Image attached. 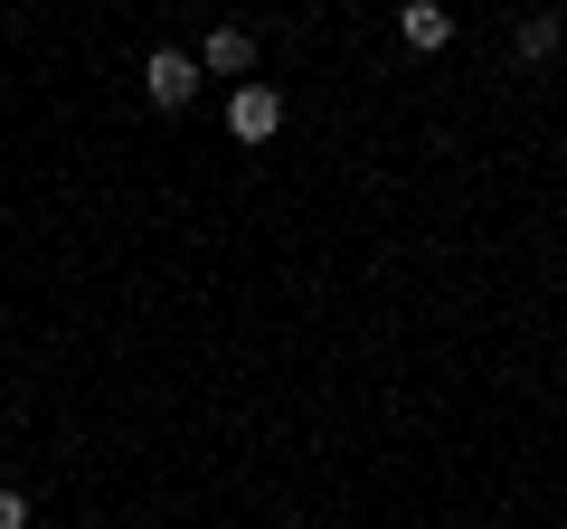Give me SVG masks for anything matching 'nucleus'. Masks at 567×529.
<instances>
[{"label": "nucleus", "mask_w": 567, "mask_h": 529, "mask_svg": "<svg viewBox=\"0 0 567 529\" xmlns=\"http://www.w3.org/2000/svg\"><path fill=\"white\" fill-rule=\"evenodd\" d=\"M275 123H284V95H275V85L246 76L237 95H227V133H237V143H275Z\"/></svg>", "instance_id": "f257e3e1"}, {"label": "nucleus", "mask_w": 567, "mask_h": 529, "mask_svg": "<svg viewBox=\"0 0 567 529\" xmlns=\"http://www.w3.org/2000/svg\"><path fill=\"white\" fill-rule=\"evenodd\" d=\"M142 95H152V104H189V95H199V58H181V48H152V66H142Z\"/></svg>", "instance_id": "f03ea898"}, {"label": "nucleus", "mask_w": 567, "mask_h": 529, "mask_svg": "<svg viewBox=\"0 0 567 529\" xmlns=\"http://www.w3.org/2000/svg\"><path fill=\"white\" fill-rule=\"evenodd\" d=\"M246 66H256V39H246V29H208L199 76H237V85H246Z\"/></svg>", "instance_id": "7ed1b4c3"}, {"label": "nucleus", "mask_w": 567, "mask_h": 529, "mask_svg": "<svg viewBox=\"0 0 567 529\" xmlns=\"http://www.w3.org/2000/svg\"><path fill=\"white\" fill-rule=\"evenodd\" d=\"M398 39H406V48H445V39H454V20L435 10V0H406V10H398Z\"/></svg>", "instance_id": "20e7f679"}, {"label": "nucleus", "mask_w": 567, "mask_h": 529, "mask_svg": "<svg viewBox=\"0 0 567 529\" xmlns=\"http://www.w3.org/2000/svg\"><path fill=\"white\" fill-rule=\"evenodd\" d=\"M0 529H29V501H20L10 483H0Z\"/></svg>", "instance_id": "39448f33"}]
</instances>
